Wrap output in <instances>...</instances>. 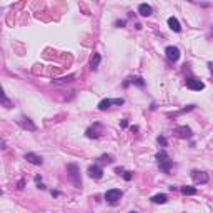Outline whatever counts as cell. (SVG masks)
Returning <instances> with one entry per match:
<instances>
[{"instance_id": "6da1fadb", "label": "cell", "mask_w": 213, "mask_h": 213, "mask_svg": "<svg viewBox=\"0 0 213 213\" xmlns=\"http://www.w3.org/2000/svg\"><path fill=\"white\" fill-rule=\"evenodd\" d=\"M67 173H69V178L72 180V183L80 188L82 187V177H80V167L77 163H69L67 165Z\"/></svg>"}, {"instance_id": "7a4b0ae2", "label": "cell", "mask_w": 213, "mask_h": 213, "mask_svg": "<svg viewBox=\"0 0 213 213\" xmlns=\"http://www.w3.org/2000/svg\"><path fill=\"white\" fill-rule=\"evenodd\" d=\"M122 198V192L118 190V188H112V190H108L105 193V200L108 203H112V205H115V203H118V200Z\"/></svg>"}, {"instance_id": "3957f363", "label": "cell", "mask_w": 213, "mask_h": 213, "mask_svg": "<svg viewBox=\"0 0 213 213\" xmlns=\"http://www.w3.org/2000/svg\"><path fill=\"white\" fill-rule=\"evenodd\" d=\"M17 122H18V125H20L23 130H28V132H35V130H37V125L33 123L30 118H27V117H18Z\"/></svg>"}, {"instance_id": "277c9868", "label": "cell", "mask_w": 213, "mask_h": 213, "mask_svg": "<svg viewBox=\"0 0 213 213\" xmlns=\"http://www.w3.org/2000/svg\"><path fill=\"white\" fill-rule=\"evenodd\" d=\"M88 177L95 178V180H100L103 177V168H102L98 163H93V165L88 167Z\"/></svg>"}, {"instance_id": "5b68a950", "label": "cell", "mask_w": 213, "mask_h": 213, "mask_svg": "<svg viewBox=\"0 0 213 213\" xmlns=\"http://www.w3.org/2000/svg\"><path fill=\"white\" fill-rule=\"evenodd\" d=\"M165 53H167V59L170 62H178V59H180V50L173 45H168L165 48Z\"/></svg>"}, {"instance_id": "8992f818", "label": "cell", "mask_w": 213, "mask_h": 213, "mask_svg": "<svg viewBox=\"0 0 213 213\" xmlns=\"http://www.w3.org/2000/svg\"><path fill=\"white\" fill-rule=\"evenodd\" d=\"M192 178H193V182L195 183H208V175L205 172H198V170H193L192 172Z\"/></svg>"}, {"instance_id": "52a82bcc", "label": "cell", "mask_w": 213, "mask_h": 213, "mask_svg": "<svg viewBox=\"0 0 213 213\" xmlns=\"http://www.w3.org/2000/svg\"><path fill=\"white\" fill-rule=\"evenodd\" d=\"M187 87L190 90H195V92H200L205 88V83L200 80H195V78H187Z\"/></svg>"}, {"instance_id": "ba28073f", "label": "cell", "mask_w": 213, "mask_h": 213, "mask_svg": "<svg viewBox=\"0 0 213 213\" xmlns=\"http://www.w3.org/2000/svg\"><path fill=\"white\" fill-rule=\"evenodd\" d=\"M175 135L180 138H190L192 137V128L187 127V125H182V127H177L175 128Z\"/></svg>"}, {"instance_id": "9c48e42d", "label": "cell", "mask_w": 213, "mask_h": 213, "mask_svg": "<svg viewBox=\"0 0 213 213\" xmlns=\"http://www.w3.org/2000/svg\"><path fill=\"white\" fill-rule=\"evenodd\" d=\"M97 130H103V127H102L100 123H95L93 127H90L88 130H87V137H88V138H98L102 133L97 132Z\"/></svg>"}, {"instance_id": "30bf717a", "label": "cell", "mask_w": 213, "mask_h": 213, "mask_svg": "<svg viewBox=\"0 0 213 213\" xmlns=\"http://www.w3.org/2000/svg\"><path fill=\"white\" fill-rule=\"evenodd\" d=\"M25 160H28L30 163H33V165H42L43 163V158L40 157V155H37V153H27L25 155Z\"/></svg>"}, {"instance_id": "8fae6325", "label": "cell", "mask_w": 213, "mask_h": 213, "mask_svg": "<svg viewBox=\"0 0 213 213\" xmlns=\"http://www.w3.org/2000/svg\"><path fill=\"white\" fill-rule=\"evenodd\" d=\"M152 12H153L152 7L147 5V3H140V5H138V13L142 17H150V15H152Z\"/></svg>"}, {"instance_id": "7c38bea8", "label": "cell", "mask_w": 213, "mask_h": 213, "mask_svg": "<svg viewBox=\"0 0 213 213\" xmlns=\"http://www.w3.org/2000/svg\"><path fill=\"white\" fill-rule=\"evenodd\" d=\"M168 27H170L173 32H180V30H182L180 22H178L177 17H170V18H168Z\"/></svg>"}, {"instance_id": "4fadbf2b", "label": "cell", "mask_w": 213, "mask_h": 213, "mask_svg": "<svg viewBox=\"0 0 213 213\" xmlns=\"http://www.w3.org/2000/svg\"><path fill=\"white\" fill-rule=\"evenodd\" d=\"M152 201H153V203H157V205H163V203H167V201H168V196L165 195V193H158V195L152 196Z\"/></svg>"}, {"instance_id": "5bb4252c", "label": "cell", "mask_w": 213, "mask_h": 213, "mask_svg": "<svg viewBox=\"0 0 213 213\" xmlns=\"http://www.w3.org/2000/svg\"><path fill=\"white\" fill-rule=\"evenodd\" d=\"M158 165H160V170H162V172L168 173V172H170L172 168H173V160H170V158H168V160H165V162L158 163Z\"/></svg>"}, {"instance_id": "9a60e30c", "label": "cell", "mask_w": 213, "mask_h": 213, "mask_svg": "<svg viewBox=\"0 0 213 213\" xmlns=\"http://www.w3.org/2000/svg\"><path fill=\"white\" fill-rule=\"evenodd\" d=\"M100 60H102L100 53H93V57H92V60H90V69H92V70H97V69H98Z\"/></svg>"}, {"instance_id": "2e32d148", "label": "cell", "mask_w": 213, "mask_h": 213, "mask_svg": "<svg viewBox=\"0 0 213 213\" xmlns=\"http://www.w3.org/2000/svg\"><path fill=\"white\" fill-rule=\"evenodd\" d=\"M0 103H2V105H5L7 108H12V102L7 98V95H5V92H3L2 87H0Z\"/></svg>"}, {"instance_id": "e0dca14e", "label": "cell", "mask_w": 213, "mask_h": 213, "mask_svg": "<svg viewBox=\"0 0 213 213\" xmlns=\"http://www.w3.org/2000/svg\"><path fill=\"white\" fill-rule=\"evenodd\" d=\"M128 82H130V83H135V85H138L140 88H143V87H145V80L142 78V77H130V78H128Z\"/></svg>"}, {"instance_id": "ac0fdd59", "label": "cell", "mask_w": 213, "mask_h": 213, "mask_svg": "<svg viewBox=\"0 0 213 213\" xmlns=\"http://www.w3.org/2000/svg\"><path fill=\"white\" fill-rule=\"evenodd\" d=\"M182 193L183 195H196L198 190L195 187H182Z\"/></svg>"}, {"instance_id": "d6986e66", "label": "cell", "mask_w": 213, "mask_h": 213, "mask_svg": "<svg viewBox=\"0 0 213 213\" xmlns=\"http://www.w3.org/2000/svg\"><path fill=\"white\" fill-rule=\"evenodd\" d=\"M110 105H112V100H110V98H103V100L98 103V110H102V112H103V110L110 108Z\"/></svg>"}, {"instance_id": "ffe728a7", "label": "cell", "mask_w": 213, "mask_h": 213, "mask_svg": "<svg viewBox=\"0 0 213 213\" xmlns=\"http://www.w3.org/2000/svg\"><path fill=\"white\" fill-rule=\"evenodd\" d=\"M98 162H102V163H112L113 162V157H112V155H102V157L98 158Z\"/></svg>"}, {"instance_id": "44dd1931", "label": "cell", "mask_w": 213, "mask_h": 213, "mask_svg": "<svg viewBox=\"0 0 213 213\" xmlns=\"http://www.w3.org/2000/svg\"><path fill=\"white\" fill-rule=\"evenodd\" d=\"M165 160H168V155H167L165 152H158V153H157V162H158V163L165 162Z\"/></svg>"}, {"instance_id": "7402d4cb", "label": "cell", "mask_w": 213, "mask_h": 213, "mask_svg": "<svg viewBox=\"0 0 213 213\" xmlns=\"http://www.w3.org/2000/svg\"><path fill=\"white\" fill-rule=\"evenodd\" d=\"M193 108H195V105H187L185 108H183V110H180V112H177L175 115H182V113H187V112H190V110H193Z\"/></svg>"}, {"instance_id": "603a6c76", "label": "cell", "mask_w": 213, "mask_h": 213, "mask_svg": "<svg viewBox=\"0 0 213 213\" xmlns=\"http://www.w3.org/2000/svg\"><path fill=\"white\" fill-rule=\"evenodd\" d=\"M132 177H133V172H123V178H125L127 182L132 180Z\"/></svg>"}, {"instance_id": "cb8c5ba5", "label": "cell", "mask_w": 213, "mask_h": 213, "mask_svg": "<svg viewBox=\"0 0 213 213\" xmlns=\"http://www.w3.org/2000/svg\"><path fill=\"white\" fill-rule=\"evenodd\" d=\"M157 142H158L160 145H162V147H167V145H168V143H167V138H165V137H158V138H157Z\"/></svg>"}, {"instance_id": "d4e9b609", "label": "cell", "mask_w": 213, "mask_h": 213, "mask_svg": "<svg viewBox=\"0 0 213 213\" xmlns=\"http://www.w3.org/2000/svg\"><path fill=\"white\" fill-rule=\"evenodd\" d=\"M123 103H125L123 98H115V100H112V105H123Z\"/></svg>"}, {"instance_id": "484cf974", "label": "cell", "mask_w": 213, "mask_h": 213, "mask_svg": "<svg viewBox=\"0 0 213 213\" xmlns=\"http://www.w3.org/2000/svg\"><path fill=\"white\" fill-rule=\"evenodd\" d=\"M123 172H125V170H123V168H122V167H118V168H115V173H118V175H123Z\"/></svg>"}, {"instance_id": "4316f807", "label": "cell", "mask_w": 213, "mask_h": 213, "mask_svg": "<svg viewBox=\"0 0 213 213\" xmlns=\"http://www.w3.org/2000/svg\"><path fill=\"white\" fill-rule=\"evenodd\" d=\"M35 183L38 185V183H42V177L40 175H35Z\"/></svg>"}, {"instance_id": "83f0119b", "label": "cell", "mask_w": 213, "mask_h": 213, "mask_svg": "<svg viewBox=\"0 0 213 213\" xmlns=\"http://www.w3.org/2000/svg\"><path fill=\"white\" fill-rule=\"evenodd\" d=\"M125 23H127V22H125V20H118V22H117V25H118V27H123Z\"/></svg>"}, {"instance_id": "f1b7e54d", "label": "cell", "mask_w": 213, "mask_h": 213, "mask_svg": "<svg viewBox=\"0 0 213 213\" xmlns=\"http://www.w3.org/2000/svg\"><path fill=\"white\" fill-rule=\"evenodd\" d=\"M0 148H5V142H3L2 138H0Z\"/></svg>"}, {"instance_id": "f546056e", "label": "cell", "mask_w": 213, "mask_h": 213, "mask_svg": "<svg viewBox=\"0 0 213 213\" xmlns=\"http://www.w3.org/2000/svg\"><path fill=\"white\" fill-rule=\"evenodd\" d=\"M60 195V193L59 192H55V190H52V196H59Z\"/></svg>"}, {"instance_id": "4dcf8cb0", "label": "cell", "mask_w": 213, "mask_h": 213, "mask_svg": "<svg viewBox=\"0 0 213 213\" xmlns=\"http://www.w3.org/2000/svg\"><path fill=\"white\" fill-rule=\"evenodd\" d=\"M122 127H128V122H127V120H122Z\"/></svg>"}, {"instance_id": "1f68e13d", "label": "cell", "mask_w": 213, "mask_h": 213, "mask_svg": "<svg viewBox=\"0 0 213 213\" xmlns=\"http://www.w3.org/2000/svg\"><path fill=\"white\" fill-rule=\"evenodd\" d=\"M130 213H137V211H130Z\"/></svg>"}, {"instance_id": "d6a6232c", "label": "cell", "mask_w": 213, "mask_h": 213, "mask_svg": "<svg viewBox=\"0 0 213 213\" xmlns=\"http://www.w3.org/2000/svg\"><path fill=\"white\" fill-rule=\"evenodd\" d=\"M0 195H2V190H0Z\"/></svg>"}]
</instances>
